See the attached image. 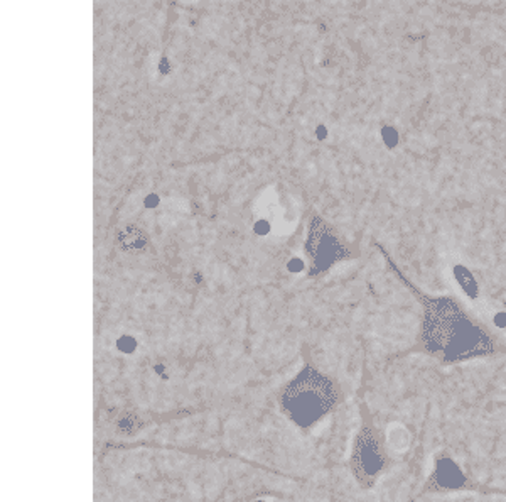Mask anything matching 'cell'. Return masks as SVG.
Masks as SVG:
<instances>
[{
	"label": "cell",
	"mask_w": 506,
	"mask_h": 502,
	"mask_svg": "<svg viewBox=\"0 0 506 502\" xmlns=\"http://www.w3.org/2000/svg\"><path fill=\"white\" fill-rule=\"evenodd\" d=\"M392 267L422 305L417 350L436 357L445 365L489 357L498 352L496 337L485 325L478 322L456 298L430 296L409 281L394 264Z\"/></svg>",
	"instance_id": "6da1fadb"
},
{
	"label": "cell",
	"mask_w": 506,
	"mask_h": 502,
	"mask_svg": "<svg viewBox=\"0 0 506 502\" xmlns=\"http://www.w3.org/2000/svg\"><path fill=\"white\" fill-rule=\"evenodd\" d=\"M334 384L312 367H305L285 389L284 407L301 426H309L327 414L338 403Z\"/></svg>",
	"instance_id": "7a4b0ae2"
},
{
	"label": "cell",
	"mask_w": 506,
	"mask_h": 502,
	"mask_svg": "<svg viewBox=\"0 0 506 502\" xmlns=\"http://www.w3.org/2000/svg\"><path fill=\"white\" fill-rule=\"evenodd\" d=\"M388 463L390 462L380 433L376 432L373 423L365 421L353 450L354 475L361 485L372 487L376 477L387 469Z\"/></svg>",
	"instance_id": "3957f363"
},
{
	"label": "cell",
	"mask_w": 506,
	"mask_h": 502,
	"mask_svg": "<svg viewBox=\"0 0 506 502\" xmlns=\"http://www.w3.org/2000/svg\"><path fill=\"white\" fill-rule=\"evenodd\" d=\"M307 252L312 260V271L330 269L334 262L346 255L345 245L331 232L330 227L321 218H314L311 224V232L307 239Z\"/></svg>",
	"instance_id": "277c9868"
},
{
	"label": "cell",
	"mask_w": 506,
	"mask_h": 502,
	"mask_svg": "<svg viewBox=\"0 0 506 502\" xmlns=\"http://www.w3.org/2000/svg\"><path fill=\"white\" fill-rule=\"evenodd\" d=\"M476 489V484L467 475L463 474L458 463L449 455H439L434 465L430 479L425 482L422 492H445V490Z\"/></svg>",
	"instance_id": "5b68a950"
},
{
	"label": "cell",
	"mask_w": 506,
	"mask_h": 502,
	"mask_svg": "<svg viewBox=\"0 0 506 502\" xmlns=\"http://www.w3.org/2000/svg\"><path fill=\"white\" fill-rule=\"evenodd\" d=\"M122 244L127 251H135V249H142L145 244V237L141 230L128 229L122 233Z\"/></svg>",
	"instance_id": "8992f818"
}]
</instances>
